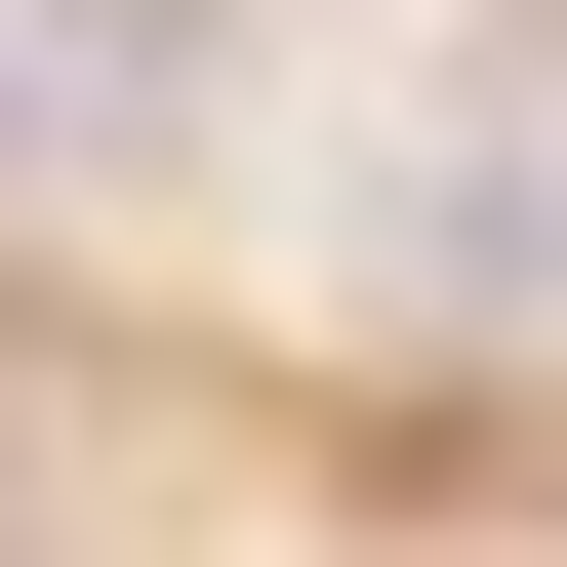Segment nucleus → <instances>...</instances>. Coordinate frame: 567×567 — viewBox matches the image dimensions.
Wrapping results in <instances>:
<instances>
[{"label": "nucleus", "instance_id": "nucleus-1", "mask_svg": "<svg viewBox=\"0 0 567 567\" xmlns=\"http://www.w3.org/2000/svg\"><path fill=\"white\" fill-rule=\"evenodd\" d=\"M244 82V0H41V122H203Z\"/></svg>", "mask_w": 567, "mask_h": 567}, {"label": "nucleus", "instance_id": "nucleus-2", "mask_svg": "<svg viewBox=\"0 0 567 567\" xmlns=\"http://www.w3.org/2000/svg\"><path fill=\"white\" fill-rule=\"evenodd\" d=\"M0 122H41V41H0Z\"/></svg>", "mask_w": 567, "mask_h": 567}]
</instances>
